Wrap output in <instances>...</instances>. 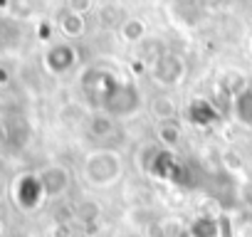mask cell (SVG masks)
Returning <instances> with one entry per match:
<instances>
[{
  "mask_svg": "<svg viewBox=\"0 0 252 237\" xmlns=\"http://www.w3.org/2000/svg\"><path fill=\"white\" fill-rule=\"evenodd\" d=\"M222 158L227 161V168H230V171H240V166H242L240 156H235V158H232V151H225V156H222Z\"/></svg>",
  "mask_w": 252,
  "mask_h": 237,
  "instance_id": "52a82bcc",
  "label": "cell"
},
{
  "mask_svg": "<svg viewBox=\"0 0 252 237\" xmlns=\"http://www.w3.org/2000/svg\"><path fill=\"white\" fill-rule=\"evenodd\" d=\"M111 131H114L111 116H106V114H94V116L89 118V134H92V136L104 139V136H109Z\"/></svg>",
  "mask_w": 252,
  "mask_h": 237,
  "instance_id": "3957f363",
  "label": "cell"
},
{
  "mask_svg": "<svg viewBox=\"0 0 252 237\" xmlns=\"http://www.w3.org/2000/svg\"><path fill=\"white\" fill-rule=\"evenodd\" d=\"M151 114H154L156 121L161 124V121H173L176 114H178V109H176L173 99H168V96H156V99L151 101Z\"/></svg>",
  "mask_w": 252,
  "mask_h": 237,
  "instance_id": "7a4b0ae2",
  "label": "cell"
},
{
  "mask_svg": "<svg viewBox=\"0 0 252 237\" xmlns=\"http://www.w3.org/2000/svg\"><path fill=\"white\" fill-rule=\"evenodd\" d=\"M40 185L47 195H60L67 190L69 185V173L62 168V166H47L42 173H40Z\"/></svg>",
  "mask_w": 252,
  "mask_h": 237,
  "instance_id": "6da1fadb",
  "label": "cell"
},
{
  "mask_svg": "<svg viewBox=\"0 0 252 237\" xmlns=\"http://www.w3.org/2000/svg\"><path fill=\"white\" fill-rule=\"evenodd\" d=\"M156 136L163 146H176L178 139H181V131H178V124L173 121H161L158 129H156Z\"/></svg>",
  "mask_w": 252,
  "mask_h": 237,
  "instance_id": "277c9868",
  "label": "cell"
},
{
  "mask_svg": "<svg viewBox=\"0 0 252 237\" xmlns=\"http://www.w3.org/2000/svg\"><path fill=\"white\" fill-rule=\"evenodd\" d=\"M89 5H92V0H69V8H72V13H74V15H77V13L89 10Z\"/></svg>",
  "mask_w": 252,
  "mask_h": 237,
  "instance_id": "8992f818",
  "label": "cell"
},
{
  "mask_svg": "<svg viewBox=\"0 0 252 237\" xmlns=\"http://www.w3.org/2000/svg\"><path fill=\"white\" fill-rule=\"evenodd\" d=\"M62 25H64V32H67V35H79V32H82V20H79V15H72L69 23L64 20Z\"/></svg>",
  "mask_w": 252,
  "mask_h": 237,
  "instance_id": "5b68a950",
  "label": "cell"
}]
</instances>
